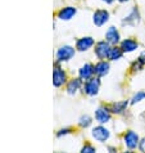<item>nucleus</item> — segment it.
Segmentation results:
<instances>
[{
    "label": "nucleus",
    "mask_w": 145,
    "mask_h": 153,
    "mask_svg": "<svg viewBox=\"0 0 145 153\" xmlns=\"http://www.w3.org/2000/svg\"><path fill=\"white\" fill-rule=\"evenodd\" d=\"M81 88V79H72L70 82L67 84V93L68 94H75Z\"/></svg>",
    "instance_id": "dca6fc26"
},
{
    "label": "nucleus",
    "mask_w": 145,
    "mask_h": 153,
    "mask_svg": "<svg viewBox=\"0 0 145 153\" xmlns=\"http://www.w3.org/2000/svg\"><path fill=\"white\" fill-rule=\"evenodd\" d=\"M140 21V16H139V12L136 8H134V9L131 10V13L125 17V19L122 21V25H127V26H135L136 23H139Z\"/></svg>",
    "instance_id": "f8f14e48"
},
{
    "label": "nucleus",
    "mask_w": 145,
    "mask_h": 153,
    "mask_svg": "<svg viewBox=\"0 0 145 153\" xmlns=\"http://www.w3.org/2000/svg\"><path fill=\"white\" fill-rule=\"evenodd\" d=\"M108 19H109V13L107 10L104 9H99V10H96L95 13H94V23L96 25V26H103L104 23L108 22Z\"/></svg>",
    "instance_id": "0eeeda50"
},
{
    "label": "nucleus",
    "mask_w": 145,
    "mask_h": 153,
    "mask_svg": "<svg viewBox=\"0 0 145 153\" xmlns=\"http://www.w3.org/2000/svg\"><path fill=\"white\" fill-rule=\"evenodd\" d=\"M143 99H145V91H138L134 97H132V99H131V104L139 103V102H141Z\"/></svg>",
    "instance_id": "aec40b11"
},
{
    "label": "nucleus",
    "mask_w": 145,
    "mask_h": 153,
    "mask_svg": "<svg viewBox=\"0 0 145 153\" xmlns=\"http://www.w3.org/2000/svg\"><path fill=\"white\" fill-rule=\"evenodd\" d=\"M70 133H71V129H62V130L57 134V137L61 138V137H63V135H67V134H70Z\"/></svg>",
    "instance_id": "4be33fe9"
},
{
    "label": "nucleus",
    "mask_w": 145,
    "mask_h": 153,
    "mask_svg": "<svg viewBox=\"0 0 145 153\" xmlns=\"http://www.w3.org/2000/svg\"><path fill=\"white\" fill-rule=\"evenodd\" d=\"M119 3H126V1H129V0H118Z\"/></svg>",
    "instance_id": "a878e982"
},
{
    "label": "nucleus",
    "mask_w": 145,
    "mask_h": 153,
    "mask_svg": "<svg viewBox=\"0 0 145 153\" xmlns=\"http://www.w3.org/2000/svg\"><path fill=\"white\" fill-rule=\"evenodd\" d=\"M123 140H125V144L129 149H135L136 147L139 146V137L138 134L134 133V131H127L123 137Z\"/></svg>",
    "instance_id": "423d86ee"
},
{
    "label": "nucleus",
    "mask_w": 145,
    "mask_h": 153,
    "mask_svg": "<svg viewBox=\"0 0 145 153\" xmlns=\"http://www.w3.org/2000/svg\"><path fill=\"white\" fill-rule=\"evenodd\" d=\"M139 61L143 63V65H145V50L144 52H141V54L139 56Z\"/></svg>",
    "instance_id": "b1692460"
},
{
    "label": "nucleus",
    "mask_w": 145,
    "mask_h": 153,
    "mask_svg": "<svg viewBox=\"0 0 145 153\" xmlns=\"http://www.w3.org/2000/svg\"><path fill=\"white\" fill-rule=\"evenodd\" d=\"M109 50H110V46H109L108 41H99L95 45V54H96V57L99 59L108 58Z\"/></svg>",
    "instance_id": "39448f33"
},
{
    "label": "nucleus",
    "mask_w": 145,
    "mask_h": 153,
    "mask_svg": "<svg viewBox=\"0 0 145 153\" xmlns=\"http://www.w3.org/2000/svg\"><path fill=\"white\" fill-rule=\"evenodd\" d=\"M78 125L81 127H89L91 125V117L87 116V114H85V116H81L80 120H78Z\"/></svg>",
    "instance_id": "6ab92c4d"
},
{
    "label": "nucleus",
    "mask_w": 145,
    "mask_h": 153,
    "mask_svg": "<svg viewBox=\"0 0 145 153\" xmlns=\"http://www.w3.org/2000/svg\"><path fill=\"white\" fill-rule=\"evenodd\" d=\"M105 39L109 44H117L119 41V32L117 31L116 27H109L108 31L105 32Z\"/></svg>",
    "instance_id": "ddd939ff"
},
{
    "label": "nucleus",
    "mask_w": 145,
    "mask_h": 153,
    "mask_svg": "<svg viewBox=\"0 0 145 153\" xmlns=\"http://www.w3.org/2000/svg\"><path fill=\"white\" fill-rule=\"evenodd\" d=\"M122 54H123L122 48H118V46H113V48H110V50H109L108 59H110V61H117V59H119V58L122 57Z\"/></svg>",
    "instance_id": "a211bd4d"
},
{
    "label": "nucleus",
    "mask_w": 145,
    "mask_h": 153,
    "mask_svg": "<svg viewBox=\"0 0 145 153\" xmlns=\"http://www.w3.org/2000/svg\"><path fill=\"white\" fill-rule=\"evenodd\" d=\"M92 137L95 140H98V142L100 143H104L105 140H108V138L110 137V133L108 129H105L104 126H96L92 129Z\"/></svg>",
    "instance_id": "20e7f679"
},
{
    "label": "nucleus",
    "mask_w": 145,
    "mask_h": 153,
    "mask_svg": "<svg viewBox=\"0 0 145 153\" xmlns=\"http://www.w3.org/2000/svg\"><path fill=\"white\" fill-rule=\"evenodd\" d=\"M139 148H140V151H141V152H145V138L141 140V142H140Z\"/></svg>",
    "instance_id": "5701e85b"
},
{
    "label": "nucleus",
    "mask_w": 145,
    "mask_h": 153,
    "mask_svg": "<svg viewBox=\"0 0 145 153\" xmlns=\"http://www.w3.org/2000/svg\"><path fill=\"white\" fill-rule=\"evenodd\" d=\"M94 74H95V68H94V66L91 65V63H86V65H84L78 70V76H80L81 80H89V79H91Z\"/></svg>",
    "instance_id": "6e6552de"
},
{
    "label": "nucleus",
    "mask_w": 145,
    "mask_h": 153,
    "mask_svg": "<svg viewBox=\"0 0 145 153\" xmlns=\"http://www.w3.org/2000/svg\"><path fill=\"white\" fill-rule=\"evenodd\" d=\"M101 1H104L107 4H110V3H113V0H101Z\"/></svg>",
    "instance_id": "393cba45"
},
{
    "label": "nucleus",
    "mask_w": 145,
    "mask_h": 153,
    "mask_svg": "<svg viewBox=\"0 0 145 153\" xmlns=\"http://www.w3.org/2000/svg\"><path fill=\"white\" fill-rule=\"evenodd\" d=\"M127 104H129V102H127V100L116 102V103L112 104V107H110V111H112L113 113H122L127 108Z\"/></svg>",
    "instance_id": "f3484780"
},
{
    "label": "nucleus",
    "mask_w": 145,
    "mask_h": 153,
    "mask_svg": "<svg viewBox=\"0 0 145 153\" xmlns=\"http://www.w3.org/2000/svg\"><path fill=\"white\" fill-rule=\"evenodd\" d=\"M92 45H94V39L90 36L81 37V39L77 40V42H76V48H77V50H80V52H85V50L90 49Z\"/></svg>",
    "instance_id": "9b49d317"
},
{
    "label": "nucleus",
    "mask_w": 145,
    "mask_h": 153,
    "mask_svg": "<svg viewBox=\"0 0 145 153\" xmlns=\"http://www.w3.org/2000/svg\"><path fill=\"white\" fill-rule=\"evenodd\" d=\"M96 149L92 146H90V144H86V146H84L82 149H81V152H82V153H94Z\"/></svg>",
    "instance_id": "412c9836"
},
{
    "label": "nucleus",
    "mask_w": 145,
    "mask_h": 153,
    "mask_svg": "<svg viewBox=\"0 0 145 153\" xmlns=\"http://www.w3.org/2000/svg\"><path fill=\"white\" fill-rule=\"evenodd\" d=\"M76 13H77V9L75 7H66L58 12V18L62 21H70L73 18Z\"/></svg>",
    "instance_id": "1a4fd4ad"
},
{
    "label": "nucleus",
    "mask_w": 145,
    "mask_h": 153,
    "mask_svg": "<svg viewBox=\"0 0 145 153\" xmlns=\"http://www.w3.org/2000/svg\"><path fill=\"white\" fill-rule=\"evenodd\" d=\"M138 42H136L135 40H132V39H126V40H123L121 42V48L123 52H126V53H131V52H134V50L138 49Z\"/></svg>",
    "instance_id": "2eb2a0df"
},
{
    "label": "nucleus",
    "mask_w": 145,
    "mask_h": 153,
    "mask_svg": "<svg viewBox=\"0 0 145 153\" xmlns=\"http://www.w3.org/2000/svg\"><path fill=\"white\" fill-rule=\"evenodd\" d=\"M94 68H95V74L98 76H105L109 72V63L101 59L100 62H98L96 65L94 66Z\"/></svg>",
    "instance_id": "4468645a"
},
{
    "label": "nucleus",
    "mask_w": 145,
    "mask_h": 153,
    "mask_svg": "<svg viewBox=\"0 0 145 153\" xmlns=\"http://www.w3.org/2000/svg\"><path fill=\"white\" fill-rule=\"evenodd\" d=\"M99 86H100V80L99 79H89L86 80V82L84 85V91L86 93L87 95L90 97H94L98 94V91H99Z\"/></svg>",
    "instance_id": "f257e3e1"
},
{
    "label": "nucleus",
    "mask_w": 145,
    "mask_h": 153,
    "mask_svg": "<svg viewBox=\"0 0 145 153\" xmlns=\"http://www.w3.org/2000/svg\"><path fill=\"white\" fill-rule=\"evenodd\" d=\"M75 49L70 45H64L61 46L57 52V61L58 62H67L75 56Z\"/></svg>",
    "instance_id": "f03ea898"
},
{
    "label": "nucleus",
    "mask_w": 145,
    "mask_h": 153,
    "mask_svg": "<svg viewBox=\"0 0 145 153\" xmlns=\"http://www.w3.org/2000/svg\"><path fill=\"white\" fill-rule=\"evenodd\" d=\"M95 118L99 124H107L110 120V112L105 107H100L95 111Z\"/></svg>",
    "instance_id": "9d476101"
},
{
    "label": "nucleus",
    "mask_w": 145,
    "mask_h": 153,
    "mask_svg": "<svg viewBox=\"0 0 145 153\" xmlns=\"http://www.w3.org/2000/svg\"><path fill=\"white\" fill-rule=\"evenodd\" d=\"M67 81V74L62 68L55 67L53 71V85L55 88H61L62 85H64Z\"/></svg>",
    "instance_id": "7ed1b4c3"
}]
</instances>
